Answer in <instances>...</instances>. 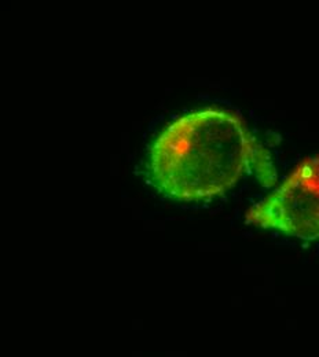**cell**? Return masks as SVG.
Segmentation results:
<instances>
[{"instance_id": "cell-1", "label": "cell", "mask_w": 319, "mask_h": 357, "mask_svg": "<svg viewBox=\"0 0 319 357\" xmlns=\"http://www.w3.org/2000/svg\"><path fill=\"white\" fill-rule=\"evenodd\" d=\"M259 157L244 120L230 110H202L174 121L150 151L156 185L179 201L214 198L231 188Z\"/></svg>"}, {"instance_id": "cell-2", "label": "cell", "mask_w": 319, "mask_h": 357, "mask_svg": "<svg viewBox=\"0 0 319 357\" xmlns=\"http://www.w3.org/2000/svg\"><path fill=\"white\" fill-rule=\"evenodd\" d=\"M246 222L306 241L319 239V155L306 158L272 195L251 208Z\"/></svg>"}]
</instances>
